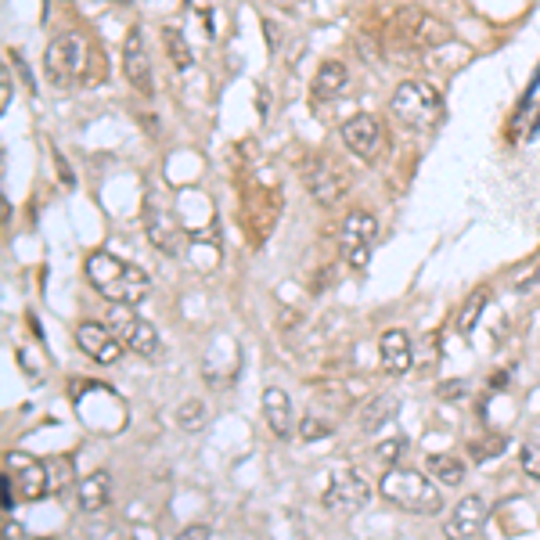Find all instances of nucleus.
<instances>
[{"mask_svg": "<svg viewBox=\"0 0 540 540\" xmlns=\"http://www.w3.org/2000/svg\"><path fill=\"white\" fill-rule=\"evenodd\" d=\"M263 418H267L270 432L278 440H292V404H288V393L278 386L263 389Z\"/></svg>", "mask_w": 540, "mask_h": 540, "instance_id": "14", "label": "nucleus"}, {"mask_svg": "<svg viewBox=\"0 0 540 540\" xmlns=\"http://www.w3.org/2000/svg\"><path fill=\"white\" fill-rule=\"evenodd\" d=\"M162 44H166V54H170V62L177 72H188L191 65H195V54H191L188 40H184V33L180 29H162Z\"/></svg>", "mask_w": 540, "mask_h": 540, "instance_id": "20", "label": "nucleus"}, {"mask_svg": "<svg viewBox=\"0 0 540 540\" xmlns=\"http://www.w3.org/2000/svg\"><path fill=\"white\" fill-rule=\"evenodd\" d=\"M328 432L332 429L324 422H317V418H303V425H299V436H303V440H324Z\"/></svg>", "mask_w": 540, "mask_h": 540, "instance_id": "24", "label": "nucleus"}, {"mask_svg": "<svg viewBox=\"0 0 540 540\" xmlns=\"http://www.w3.org/2000/svg\"><path fill=\"white\" fill-rule=\"evenodd\" d=\"M368 501H371V486L364 483V476L346 465L335 468L332 479H328V490H324V508H332L339 515H353Z\"/></svg>", "mask_w": 540, "mask_h": 540, "instance_id": "6", "label": "nucleus"}, {"mask_svg": "<svg viewBox=\"0 0 540 540\" xmlns=\"http://www.w3.org/2000/svg\"><path fill=\"white\" fill-rule=\"evenodd\" d=\"M51 490V476H47V465H36V461H26L18 468V494L26 501H40Z\"/></svg>", "mask_w": 540, "mask_h": 540, "instance_id": "16", "label": "nucleus"}, {"mask_svg": "<svg viewBox=\"0 0 540 540\" xmlns=\"http://www.w3.org/2000/svg\"><path fill=\"white\" fill-rule=\"evenodd\" d=\"M11 501H15V494H11V476H4V497H0V504H4V512L11 508Z\"/></svg>", "mask_w": 540, "mask_h": 540, "instance_id": "30", "label": "nucleus"}, {"mask_svg": "<svg viewBox=\"0 0 540 540\" xmlns=\"http://www.w3.org/2000/svg\"><path fill=\"white\" fill-rule=\"evenodd\" d=\"M429 476L440 486H461L465 483V465L450 454H432L429 458Z\"/></svg>", "mask_w": 540, "mask_h": 540, "instance_id": "19", "label": "nucleus"}, {"mask_svg": "<svg viewBox=\"0 0 540 540\" xmlns=\"http://www.w3.org/2000/svg\"><path fill=\"white\" fill-rule=\"evenodd\" d=\"M533 285H540V267H537V270H530V274H526V278H519V281H515V292H530Z\"/></svg>", "mask_w": 540, "mask_h": 540, "instance_id": "28", "label": "nucleus"}, {"mask_svg": "<svg viewBox=\"0 0 540 540\" xmlns=\"http://www.w3.org/2000/svg\"><path fill=\"white\" fill-rule=\"evenodd\" d=\"M108 328L123 342V350H134L141 357H155L159 353V332L137 314L134 306H112L108 310Z\"/></svg>", "mask_w": 540, "mask_h": 540, "instance_id": "4", "label": "nucleus"}, {"mask_svg": "<svg viewBox=\"0 0 540 540\" xmlns=\"http://www.w3.org/2000/svg\"><path fill=\"white\" fill-rule=\"evenodd\" d=\"M76 342H80V350L87 353L90 360H98V364H116V360L123 357V342L101 321H83L80 328H76Z\"/></svg>", "mask_w": 540, "mask_h": 540, "instance_id": "9", "label": "nucleus"}, {"mask_svg": "<svg viewBox=\"0 0 540 540\" xmlns=\"http://www.w3.org/2000/svg\"><path fill=\"white\" fill-rule=\"evenodd\" d=\"M209 411L202 400H184V404L177 407V425L180 429H188V432H198L202 425H206Z\"/></svg>", "mask_w": 540, "mask_h": 540, "instance_id": "22", "label": "nucleus"}, {"mask_svg": "<svg viewBox=\"0 0 540 540\" xmlns=\"http://www.w3.org/2000/svg\"><path fill=\"white\" fill-rule=\"evenodd\" d=\"M375 234H378V224H375V216L364 213V209H353L346 220H342V256H346V263L350 267H364L371 256V245H375Z\"/></svg>", "mask_w": 540, "mask_h": 540, "instance_id": "7", "label": "nucleus"}, {"mask_svg": "<svg viewBox=\"0 0 540 540\" xmlns=\"http://www.w3.org/2000/svg\"><path fill=\"white\" fill-rule=\"evenodd\" d=\"M486 303H490V288H476V292L465 299V306H461V314H458V332L461 335H472V328H476V321H479V314H483Z\"/></svg>", "mask_w": 540, "mask_h": 540, "instance_id": "21", "label": "nucleus"}, {"mask_svg": "<svg viewBox=\"0 0 540 540\" xmlns=\"http://www.w3.org/2000/svg\"><path fill=\"white\" fill-rule=\"evenodd\" d=\"M11 105V69L8 65H0V108Z\"/></svg>", "mask_w": 540, "mask_h": 540, "instance_id": "26", "label": "nucleus"}, {"mask_svg": "<svg viewBox=\"0 0 540 540\" xmlns=\"http://www.w3.org/2000/svg\"><path fill=\"white\" fill-rule=\"evenodd\" d=\"M87 278L112 306H141L152 292V278L134 263L112 256V252H90Z\"/></svg>", "mask_w": 540, "mask_h": 540, "instance_id": "1", "label": "nucleus"}, {"mask_svg": "<svg viewBox=\"0 0 540 540\" xmlns=\"http://www.w3.org/2000/svg\"><path fill=\"white\" fill-rule=\"evenodd\" d=\"M519 461H522V472L540 483V447H537V443H526V447H522V454H519Z\"/></svg>", "mask_w": 540, "mask_h": 540, "instance_id": "23", "label": "nucleus"}, {"mask_svg": "<svg viewBox=\"0 0 540 540\" xmlns=\"http://www.w3.org/2000/svg\"><path fill=\"white\" fill-rule=\"evenodd\" d=\"M400 450H404V440H386V443H378V447H375V458H378V461H389V465H396Z\"/></svg>", "mask_w": 540, "mask_h": 540, "instance_id": "25", "label": "nucleus"}, {"mask_svg": "<svg viewBox=\"0 0 540 540\" xmlns=\"http://www.w3.org/2000/svg\"><path fill=\"white\" fill-rule=\"evenodd\" d=\"M378 494L414 515H436L443 508L440 483H432L418 468H389L386 476L378 479Z\"/></svg>", "mask_w": 540, "mask_h": 540, "instance_id": "2", "label": "nucleus"}, {"mask_svg": "<svg viewBox=\"0 0 540 540\" xmlns=\"http://www.w3.org/2000/svg\"><path fill=\"white\" fill-rule=\"evenodd\" d=\"M396 414V396L382 393V396H371L368 407H360V429L364 432H375L382 422H389Z\"/></svg>", "mask_w": 540, "mask_h": 540, "instance_id": "17", "label": "nucleus"}, {"mask_svg": "<svg viewBox=\"0 0 540 540\" xmlns=\"http://www.w3.org/2000/svg\"><path fill=\"white\" fill-rule=\"evenodd\" d=\"M44 62H47V76H51L58 87H69L83 69V40L76 33L54 36Z\"/></svg>", "mask_w": 540, "mask_h": 540, "instance_id": "8", "label": "nucleus"}, {"mask_svg": "<svg viewBox=\"0 0 540 540\" xmlns=\"http://www.w3.org/2000/svg\"><path fill=\"white\" fill-rule=\"evenodd\" d=\"M303 177H306L310 198L321 202V206H335V202L350 191V173L342 170L335 159H310L303 166Z\"/></svg>", "mask_w": 540, "mask_h": 540, "instance_id": "5", "label": "nucleus"}, {"mask_svg": "<svg viewBox=\"0 0 540 540\" xmlns=\"http://www.w3.org/2000/svg\"><path fill=\"white\" fill-rule=\"evenodd\" d=\"M504 447V440H490V443H472V454H476V458H486V454H494V450H501Z\"/></svg>", "mask_w": 540, "mask_h": 540, "instance_id": "29", "label": "nucleus"}, {"mask_svg": "<svg viewBox=\"0 0 540 540\" xmlns=\"http://www.w3.org/2000/svg\"><path fill=\"white\" fill-rule=\"evenodd\" d=\"M346 87V65L342 62H321L314 76V98H335Z\"/></svg>", "mask_w": 540, "mask_h": 540, "instance_id": "18", "label": "nucleus"}, {"mask_svg": "<svg viewBox=\"0 0 540 540\" xmlns=\"http://www.w3.org/2000/svg\"><path fill=\"white\" fill-rule=\"evenodd\" d=\"M378 141H382V126H378V119L368 116V112H357V116H350L342 123V144H346L353 155H360L364 162L375 159Z\"/></svg>", "mask_w": 540, "mask_h": 540, "instance_id": "11", "label": "nucleus"}, {"mask_svg": "<svg viewBox=\"0 0 540 540\" xmlns=\"http://www.w3.org/2000/svg\"><path fill=\"white\" fill-rule=\"evenodd\" d=\"M76 501H80V508L90 515L108 508V501H112V479H108V472H90L80 483V490H76Z\"/></svg>", "mask_w": 540, "mask_h": 540, "instance_id": "15", "label": "nucleus"}, {"mask_svg": "<svg viewBox=\"0 0 540 540\" xmlns=\"http://www.w3.org/2000/svg\"><path fill=\"white\" fill-rule=\"evenodd\" d=\"M177 540H209V526H188V530H180Z\"/></svg>", "mask_w": 540, "mask_h": 540, "instance_id": "27", "label": "nucleus"}, {"mask_svg": "<svg viewBox=\"0 0 540 540\" xmlns=\"http://www.w3.org/2000/svg\"><path fill=\"white\" fill-rule=\"evenodd\" d=\"M378 360H382V371L386 375H407L414 364V353H411V339H407V332H400V328H393V332H382V339H378Z\"/></svg>", "mask_w": 540, "mask_h": 540, "instance_id": "13", "label": "nucleus"}, {"mask_svg": "<svg viewBox=\"0 0 540 540\" xmlns=\"http://www.w3.org/2000/svg\"><path fill=\"white\" fill-rule=\"evenodd\" d=\"M389 112L407 130H432L443 119V94L425 80H404L389 98Z\"/></svg>", "mask_w": 540, "mask_h": 540, "instance_id": "3", "label": "nucleus"}, {"mask_svg": "<svg viewBox=\"0 0 540 540\" xmlns=\"http://www.w3.org/2000/svg\"><path fill=\"white\" fill-rule=\"evenodd\" d=\"M486 515H490L486 497L468 494L465 501H458V508L450 512V519L443 522V533H447V540H472L479 530H483Z\"/></svg>", "mask_w": 540, "mask_h": 540, "instance_id": "10", "label": "nucleus"}, {"mask_svg": "<svg viewBox=\"0 0 540 540\" xmlns=\"http://www.w3.org/2000/svg\"><path fill=\"white\" fill-rule=\"evenodd\" d=\"M123 72L130 87L141 90V94H152V65H148V51H144V36L141 29H130L123 44Z\"/></svg>", "mask_w": 540, "mask_h": 540, "instance_id": "12", "label": "nucleus"}]
</instances>
